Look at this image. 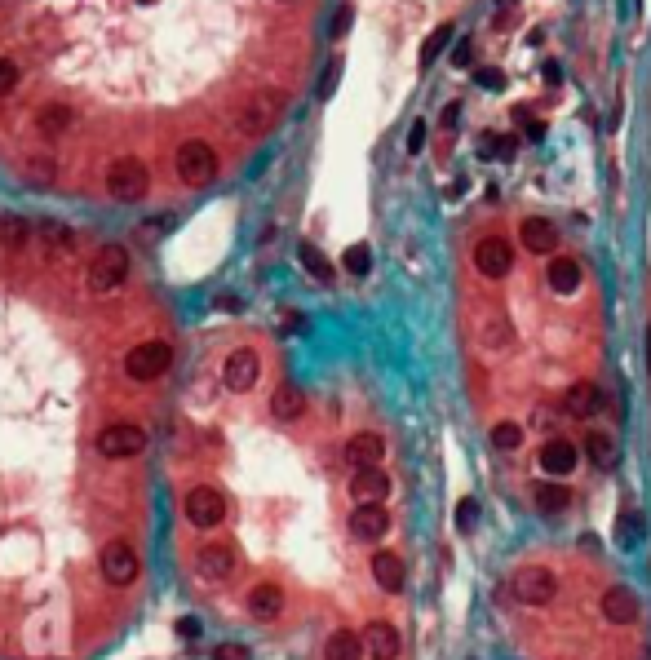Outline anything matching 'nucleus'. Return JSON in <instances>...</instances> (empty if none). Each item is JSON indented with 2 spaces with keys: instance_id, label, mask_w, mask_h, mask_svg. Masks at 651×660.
<instances>
[{
  "instance_id": "obj_1",
  "label": "nucleus",
  "mask_w": 651,
  "mask_h": 660,
  "mask_svg": "<svg viewBox=\"0 0 651 660\" xmlns=\"http://www.w3.org/2000/svg\"><path fill=\"white\" fill-rule=\"evenodd\" d=\"M501 598H510L515 607H549L558 598V572L546 563H527L501 585Z\"/></svg>"
},
{
  "instance_id": "obj_2",
  "label": "nucleus",
  "mask_w": 651,
  "mask_h": 660,
  "mask_svg": "<svg viewBox=\"0 0 651 660\" xmlns=\"http://www.w3.org/2000/svg\"><path fill=\"white\" fill-rule=\"evenodd\" d=\"M173 169H177V177H182V186H208L213 177H217V151H213V142L205 138H186L182 146H177V155H173Z\"/></svg>"
},
{
  "instance_id": "obj_3",
  "label": "nucleus",
  "mask_w": 651,
  "mask_h": 660,
  "mask_svg": "<svg viewBox=\"0 0 651 660\" xmlns=\"http://www.w3.org/2000/svg\"><path fill=\"white\" fill-rule=\"evenodd\" d=\"M279 115H284V94H271V89H262V94H248L235 111V129L248 134V138H262V134H271L275 125H279Z\"/></svg>"
},
{
  "instance_id": "obj_4",
  "label": "nucleus",
  "mask_w": 651,
  "mask_h": 660,
  "mask_svg": "<svg viewBox=\"0 0 651 660\" xmlns=\"http://www.w3.org/2000/svg\"><path fill=\"white\" fill-rule=\"evenodd\" d=\"M151 191V169L137 160V155H120L111 169H106V195L120 200V205H134V200H146Z\"/></svg>"
},
{
  "instance_id": "obj_5",
  "label": "nucleus",
  "mask_w": 651,
  "mask_h": 660,
  "mask_svg": "<svg viewBox=\"0 0 651 660\" xmlns=\"http://www.w3.org/2000/svg\"><path fill=\"white\" fill-rule=\"evenodd\" d=\"M125 279H129V248L125 244H103L98 257L89 262V275H85L89 293H115Z\"/></svg>"
},
{
  "instance_id": "obj_6",
  "label": "nucleus",
  "mask_w": 651,
  "mask_h": 660,
  "mask_svg": "<svg viewBox=\"0 0 651 660\" xmlns=\"http://www.w3.org/2000/svg\"><path fill=\"white\" fill-rule=\"evenodd\" d=\"M173 364V346L169 342H137L129 355H125V377H134V382H155V377H165Z\"/></svg>"
},
{
  "instance_id": "obj_7",
  "label": "nucleus",
  "mask_w": 651,
  "mask_h": 660,
  "mask_svg": "<svg viewBox=\"0 0 651 660\" xmlns=\"http://www.w3.org/2000/svg\"><path fill=\"white\" fill-rule=\"evenodd\" d=\"M146 448V430L137 421H111L98 430V456L106 461H120V456H137Z\"/></svg>"
},
{
  "instance_id": "obj_8",
  "label": "nucleus",
  "mask_w": 651,
  "mask_h": 660,
  "mask_svg": "<svg viewBox=\"0 0 651 660\" xmlns=\"http://www.w3.org/2000/svg\"><path fill=\"white\" fill-rule=\"evenodd\" d=\"M32 129H35V138L40 142H58L63 134L75 129V106H71L67 98H45V103L35 106Z\"/></svg>"
},
{
  "instance_id": "obj_9",
  "label": "nucleus",
  "mask_w": 651,
  "mask_h": 660,
  "mask_svg": "<svg viewBox=\"0 0 651 660\" xmlns=\"http://www.w3.org/2000/svg\"><path fill=\"white\" fill-rule=\"evenodd\" d=\"M475 271H479L483 279L510 275V271H515V248H510V240H506V235H483V240L475 244Z\"/></svg>"
},
{
  "instance_id": "obj_10",
  "label": "nucleus",
  "mask_w": 651,
  "mask_h": 660,
  "mask_svg": "<svg viewBox=\"0 0 651 660\" xmlns=\"http://www.w3.org/2000/svg\"><path fill=\"white\" fill-rule=\"evenodd\" d=\"M98 567H103V581L106 585H115V590H125V585H134L137 581V555L129 541H106L103 545V558H98Z\"/></svg>"
},
{
  "instance_id": "obj_11",
  "label": "nucleus",
  "mask_w": 651,
  "mask_h": 660,
  "mask_svg": "<svg viewBox=\"0 0 651 660\" xmlns=\"http://www.w3.org/2000/svg\"><path fill=\"white\" fill-rule=\"evenodd\" d=\"M186 519L195 523L200 532H208V527H217V523L226 519V496L217 492L213 484H200L186 492Z\"/></svg>"
},
{
  "instance_id": "obj_12",
  "label": "nucleus",
  "mask_w": 651,
  "mask_h": 660,
  "mask_svg": "<svg viewBox=\"0 0 651 660\" xmlns=\"http://www.w3.org/2000/svg\"><path fill=\"white\" fill-rule=\"evenodd\" d=\"M257 377H262V359H257V350L240 346V350L226 355V364H222V385H226V390L244 395V390L257 385Z\"/></svg>"
},
{
  "instance_id": "obj_13",
  "label": "nucleus",
  "mask_w": 651,
  "mask_h": 660,
  "mask_svg": "<svg viewBox=\"0 0 651 660\" xmlns=\"http://www.w3.org/2000/svg\"><path fill=\"white\" fill-rule=\"evenodd\" d=\"M598 612H603L607 625H634L643 616V603H638V594L629 585H607L603 598H598Z\"/></svg>"
},
{
  "instance_id": "obj_14",
  "label": "nucleus",
  "mask_w": 651,
  "mask_h": 660,
  "mask_svg": "<svg viewBox=\"0 0 651 660\" xmlns=\"http://www.w3.org/2000/svg\"><path fill=\"white\" fill-rule=\"evenodd\" d=\"M350 496H355V505H386V496H390V475L373 465V470H355L350 475Z\"/></svg>"
},
{
  "instance_id": "obj_15",
  "label": "nucleus",
  "mask_w": 651,
  "mask_h": 660,
  "mask_svg": "<svg viewBox=\"0 0 651 660\" xmlns=\"http://www.w3.org/2000/svg\"><path fill=\"white\" fill-rule=\"evenodd\" d=\"M346 461H350V470H373V465L386 461V439L373 435V430L350 435V439H346Z\"/></svg>"
},
{
  "instance_id": "obj_16",
  "label": "nucleus",
  "mask_w": 651,
  "mask_h": 660,
  "mask_svg": "<svg viewBox=\"0 0 651 660\" xmlns=\"http://www.w3.org/2000/svg\"><path fill=\"white\" fill-rule=\"evenodd\" d=\"M536 461H541V470H546V475L563 479V475H572V470H576L581 448H576L572 439H546V444H541V452H536Z\"/></svg>"
},
{
  "instance_id": "obj_17",
  "label": "nucleus",
  "mask_w": 651,
  "mask_h": 660,
  "mask_svg": "<svg viewBox=\"0 0 651 660\" xmlns=\"http://www.w3.org/2000/svg\"><path fill=\"white\" fill-rule=\"evenodd\" d=\"M518 240H523L527 253H536V257H554V248H558V226H554L549 217H523Z\"/></svg>"
},
{
  "instance_id": "obj_18",
  "label": "nucleus",
  "mask_w": 651,
  "mask_h": 660,
  "mask_svg": "<svg viewBox=\"0 0 651 660\" xmlns=\"http://www.w3.org/2000/svg\"><path fill=\"white\" fill-rule=\"evenodd\" d=\"M386 532H390V515H386V505H355V515H350V536H355V541L377 545Z\"/></svg>"
},
{
  "instance_id": "obj_19",
  "label": "nucleus",
  "mask_w": 651,
  "mask_h": 660,
  "mask_svg": "<svg viewBox=\"0 0 651 660\" xmlns=\"http://www.w3.org/2000/svg\"><path fill=\"white\" fill-rule=\"evenodd\" d=\"M563 408H567L572 417L589 421V417H598V413L607 408V395H603V390H598L594 382H576V385H567V395H563Z\"/></svg>"
},
{
  "instance_id": "obj_20",
  "label": "nucleus",
  "mask_w": 651,
  "mask_h": 660,
  "mask_svg": "<svg viewBox=\"0 0 651 660\" xmlns=\"http://www.w3.org/2000/svg\"><path fill=\"white\" fill-rule=\"evenodd\" d=\"M479 346L483 350H510L515 346V324L506 311H483L479 315Z\"/></svg>"
},
{
  "instance_id": "obj_21",
  "label": "nucleus",
  "mask_w": 651,
  "mask_h": 660,
  "mask_svg": "<svg viewBox=\"0 0 651 660\" xmlns=\"http://www.w3.org/2000/svg\"><path fill=\"white\" fill-rule=\"evenodd\" d=\"M195 563H200V576H208V581H226V576L235 572V545L208 541L205 550L195 555Z\"/></svg>"
},
{
  "instance_id": "obj_22",
  "label": "nucleus",
  "mask_w": 651,
  "mask_h": 660,
  "mask_svg": "<svg viewBox=\"0 0 651 660\" xmlns=\"http://www.w3.org/2000/svg\"><path fill=\"white\" fill-rule=\"evenodd\" d=\"M581 262L576 257H549V271H546V284L549 293H558V297H572L576 288H581Z\"/></svg>"
},
{
  "instance_id": "obj_23",
  "label": "nucleus",
  "mask_w": 651,
  "mask_h": 660,
  "mask_svg": "<svg viewBox=\"0 0 651 660\" xmlns=\"http://www.w3.org/2000/svg\"><path fill=\"white\" fill-rule=\"evenodd\" d=\"M364 647L377 660H395L404 652V638H399V629L390 625V621H373V625L364 629Z\"/></svg>"
},
{
  "instance_id": "obj_24",
  "label": "nucleus",
  "mask_w": 651,
  "mask_h": 660,
  "mask_svg": "<svg viewBox=\"0 0 651 660\" xmlns=\"http://www.w3.org/2000/svg\"><path fill=\"white\" fill-rule=\"evenodd\" d=\"M279 612H284V590L275 581H262V585L248 590V616L253 621H275Z\"/></svg>"
},
{
  "instance_id": "obj_25",
  "label": "nucleus",
  "mask_w": 651,
  "mask_h": 660,
  "mask_svg": "<svg viewBox=\"0 0 651 660\" xmlns=\"http://www.w3.org/2000/svg\"><path fill=\"white\" fill-rule=\"evenodd\" d=\"M373 581H377L386 594H399L404 590V558L390 555V550H377V555H373Z\"/></svg>"
},
{
  "instance_id": "obj_26",
  "label": "nucleus",
  "mask_w": 651,
  "mask_h": 660,
  "mask_svg": "<svg viewBox=\"0 0 651 660\" xmlns=\"http://www.w3.org/2000/svg\"><path fill=\"white\" fill-rule=\"evenodd\" d=\"M302 413H306V395H302L293 382H284L271 395V417L275 421H302Z\"/></svg>"
},
{
  "instance_id": "obj_27",
  "label": "nucleus",
  "mask_w": 651,
  "mask_h": 660,
  "mask_svg": "<svg viewBox=\"0 0 651 660\" xmlns=\"http://www.w3.org/2000/svg\"><path fill=\"white\" fill-rule=\"evenodd\" d=\"M40 244H45L49 262H58V257H71V253H75V235H71V226H58V222H40Z\"/></svg>"
},
{
  "instance_id": "obj_28",
  "label": "nucleus",
  "mask_w": 651,
  "mask_h": 660,
  "mask_svg": "<svg viewBox=\"0 0 651 660\" xmlns=\"http://www.w3.org/2000/svg\"><path fill=\"white\" fill-rule=\"evenodd\" d=\"M364 638L359 634H350V629H337L328 643H324V660H364Z\"/></svg>"
},
{
  "instance_id": "obj_29",
  "label": "nucleus",
  "mask_w": 651,
  "mask_h": 660,
  "mask_svg": "<svg viewBox=\"0 0 651 660\" xmlns=\"http://www.w3.org/2000/svg\"><path fill=\"white\" fill-rule=\"evenodd\" d=\"M532 501H536L541 515H563V510L572 505V492L563 484H536L532 487Z\"/></svg>"
},
{
  "instance_id": "obj_30",
  "label": "nucleus",
  "mask_w": 651,
  "mask_h": 660,
  "mask_svg": "<svg viewBox=\"0 0 651 660\" xmlns=\"http://www.w3.org/2000/svg\"><path fill=\"white\" fill-rule=\"evenodd\" d=\"M54 177H58V160H54V155H27V160H23V182H32V186H54Z\"/></svg>"
},
{
  "instance_id": "obj_31",
  "label": "nucleus",
  "mask_w": 651,
  "mask_h": 660,
  "mask_svg": "<svg viewBox=\"0 0 651 660\" xmlns=\"http://www.w3.org/2000/svg\"><path fill=\"white\" fill-rule=\"evenodd\" d=\"M297 262H302V266H306V275L319 279V284H333V275H337V271H333V262H328L315 244H302V248H297Z\"/></svg>"
},
{
  "instance_id": "obj_32",
  "label": "nucleus",
  "mask_w": 651,
  "mask_h": 660,
  "mask_svg": "<svg viewBox=\"0 0 651 660\" xmlns=\"http://www.w3.org/2000/svg\"><path fill=\"white\" fill-rule=\"evenodd\" d=\"M585 456L598 465V470H607L612 461H616V448H612V435H603V430H589L585 435Z\"/></svg>"
},
{
  "instance_id": "obj_33",
  "label": "nucleus",
  "mask_w": 651,
  "mask_h": 660,
  "mask_svg": "<svg viewBox=\"0 0 651 660\" xmlns=\"http://www.w3.org/2000/svg\"><path fill=\"white\" fill-rule=\"evenodd\" d=\"M0 244H5V248H18V253H23V248L32 244V226H27L23 217L5 213V217H0Z\"/></svg>"
},
{
  "instance_id": "obj_34",
  "label": "nucleus",
  "mask_w": 651,
  "mask_h": 660,
  "mask_svg": "<svg viewBox=\"0 0 651 660\" xmlns=\"http://www.w3.org/2000/svg\"><path fill=\"white\" fill-rule=\"evenodd\" d=\"M492 448L518 452L523 448V425H518V421H496V425H492Z\"/></svg>"
},
{
  "instance_id": "obj_35",
  "label": "nucleus",
  "mask_w": 651,
  "mask_h": 660,
  "mask_svg": "<svg viewBox=\"0 0 651 660\" xmlns=\"http://www.w3.org/2000/svg\"><path fill=\"white\" fill-rule=\"evenodd\" d=\"M342 266L355 279H364L368 271H373V248H368V244H350V248H346V257H342Z\"/></svg>"
},
{
  "instance_id": "obj_36",
  "label": "nucleus",
  "mask_w": 651,
  "mask_h": 660,
  "mask_svg": "<svg viewBox=\"0 0 651 660\" xmlns=\"http://www.w3.org/2000/svg\"><path fill=\"white\" fill-rule=\"evenodd\" d=\"M447 40H452V27H447V23L444 27H435V32L421 40V63H435V58L447 49Z\"/></svg>"
},
{
  "instance_id": "obj_37",
  "label": "nucleus",
  "mask_w": 651,
  "mask_h": 660,
  "mask_svg": "<svg viewBox=\"0 0 651 660\" xmlns=\"http://www.w3.org/2000/svg\"><path fill=\"white\" fill-rule=\"evenodd\" d=\"M18 80H23L18 63H14V58H0V98H5V94H14V89H18Z\"/></svg>"
},
{
  "instance_id": "obj_38",
  "label": "nucleus",
  "mask_w": 651,
  "mask_h": 660,
  "mask_svg": "<svg viewBox=\"0 0 651 660\" xmlns=\"http://www.w3.org/2000/svg\"><path fill=\"white\" fill-rule=\"evenodd\" d=\"M337 80H342V58H333V63L324 67V75H319V98H333Z\"/></svg>"
},
{
  "instance_id": "obj_39",
  "label": "nucleus",
  "mask_w": 651,
  "mask_h": 660,
  "mask_svg": "<svg viewBox=\"0 0 651 660\" xmlns=\"http://www.w3.org/2000/svg\"><path fill=\"white\" fill-rule=\"evenodd\" d=\"M475 519H479V505H475L470 496H466V501H456V532H466V536H470Z\"/></svg>"
},
{
  "instance_id": "obj_40",
  "label": "nucleus",
  "mask_w": 651,
  "mask_h": 660,
  "mask_svg": "<svg viewBox=\"0 0 651 660\" xmlns=\"http://www.w3.org/2000/svg\"><path fill=\"white\" fill-rule=\"evenodd\" d=\"M350 23H355V5H337V14H333V40H342L350 32Z\"/></svg>"
},
{
  "instance_id": "obj_41",
  "label": "nucleus",
  "mask_w": 651,
  "mask_h": 660,
  "mask_svg": "<svg viewBox=\"0 0 651 660\" xmlns=\"http://www.w3.org/2000/svg\"><path fill=\"white\" fill-rule=\"evenodd\" d=\"M620 541H625V545H634V541H638V515H634V510H625V515H620Z\"/></svg>"
},
{
  "instance_id": "obj_42",
  "label": "nucleus",
  "mask_w": 651,
  "mask_h": 660,
  "mask_svg": "<svg viewBox=\"0 0 651 660\" xmlns=\"http://www.w3.org/2000/svg\"><path fill=\"white\" fill-rule=\"evenodd\" d=\"M456 120H461V103H447V106H444V115H439V129H444L447 138L456 134Z\"/></svg>"
},
{
  "instance_id": "obj_43",
  "label": "nucleus",
  "mask_w": 651,
  "mask_h": 660,
  "mask_svg": "<svg viewBox=\"0 0 651 660\" xmlns=\"http://www.w3.org/2000/svg\"><path fill=\"white\" fill-rule=\"evenodd\" d=\"M475 80H479L483 89H501V85H506V75H501L496 67H479L475 71Z\"/></svg>"
},
{
  "instance_id": "obj_44",
  "label": "nucleus",
  "mask_w": 651,
  "mask_h": 660,
  "mask_svg": "<svg viewBox=\"0 0 651 660\" xmlns=\"http://www.w3.org/2000/svg\"><path fill=\"white\" fill-rule=\"evenodd\" d=\"M452 63H456V67H470V63H475V40H461V45L452 49Z\"/></svg>"
},
{
  "instance_id": "obj_45",
  "label": "nucleus",
  "mask_w": 651,
  "mask_h": 660,
  "mask_svg": "<svg viewBox=\"0 0 651 660\" xmlns=\"http://www.w3.org/2000/svg\"><path fill=\"white\" fill-rule=\"evenodd\" d=\"M213 660H248V647H240V643H222V647L213 652Z\"/></svg>"
},
{
  "instance_id": "obj_46",
  "label": "nucleus",
  "mask_w": 651,
  "mask_h": 660,
  "mask_svg": "<svg viewBox=\"0 0 651 660\" xmlns=\"http://www.w3.org/2000/svg\"><path fill=\"white\" fill-rule=\"evenodd\" d=\"M421 146H426V125L416 120V125H412V129H408V151H412V155H416Z\"/></svg>"
},
{
  "instance_id": "obj_47",
  "label": "nucleus",
  "mask_w": 651,
  "mask_h": 660,
  "mask_svg": "<svg viewBox=\"0 0 651 660\" xmlns=\"http://www.w3.org/2000/svg\"><path fill=\"white\" fill-rule=\"evenodd\" d=\"M177 634H182V638H195V634H200V621H195V616H182V621H177Z\"/></svg>"
},
{
  "instance_id": "obj_48",
  "label": "nucleus",
  "mask_w": 651,
  "mask_h": 660,
  "mask_svg": "<svg viewBox=\"0 0 651 660\" xmlns=\"http://www.w3.org/2000/svg\"><path fill=\"white\" fill-rule=\"evenodd\" d=\"M275 5H293V0H275Z\"/></svg>"
},
{
  "instance_id": "obj_49",
  "label": "nucleus",
  "mask_w": 651,
  "mask_h": 660,
  "mask_svg": "<svg viewBox=\"0 0 651 660\" xmlns=\"http://www.w3.org/2000/svg\"><path fill=\"white\" fill-rule=\"evenodd\" d=\"M0 5H5V0H0Z\"/></svg>"
}]
</instances>
